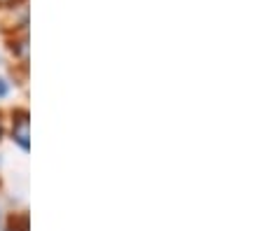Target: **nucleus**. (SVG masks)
<instances>
[{
	"label": "nucleus",
	"instance_id": "20e7f679",
	"mask_svg": "<svg viewBox=\"0 0 262 231\" xmlns=\"http://www.w3.org/2000/svg\"><path fill=\"white\" fill-rule=\"evenodd\" d=\"M7 94V82L5 80H0V96H5Z\"/></svg>",
	"mask_w": 262,
	"mask_h": 231
},
{
	"label": "nucleus",
	"instance_id": "7ed1b4c3",
	"mask_svg": "<svg viewBox=\"0 0 262 231\" xmlns=\"http://www.w3.org/2000/svg\"><path fill=\"white\" fill-rule=\"evenodd\" d=\"M19 3H26V0H0V12H5V10H10V7L19 5Z\"/></svg>",
	"mask_w": 262,
	"mask_h": 231
},
{
	"label": "nucleus",
	"instance_id": "f03ea898",
	"mask_svg": "<svg viewBox=\"0 0 262 231\" xmlns=\"http://www.w3.org/2000/svg\"><path fill=\"white\" fill-rule=\"evenodd\" d=\"M7 47H10L12 56L26 63L28 59V31H19V33H12V38L7 40Z\"/></svg>",
	"mask_w": 262,
	"mask_h": 231
},
{
	"label": "nucleus",
	"instance_id": "f257e3e1",
	"mask_svg": "<svg viewBox=\"0 0 262 231\" xmlns=\"http://www.w3.org/2000/svg\"><path fill=\"white\" fill-rule=\"evenodd\" d=\"M12 138H14V143L28 152V115L26 110H21L16 115V119L12 121Z\"/></svg>",
	"mask_w": 262,
	"mask_h": 231
},
{
	"label": "nucleus",
	"instance_id": "39448f33",
	"mask_svg": "<svg viewBox=\"0 0 262 231\" xmlns=\"http://www.w3.org/2000/svg\"><path fill=\"white\" fill-rule=\"evenodd\" d=\"M0 136H3V124H0Z\"/></svg>",
	"mask_w": 262,
	"mask_h": 231
}]
</instances>
